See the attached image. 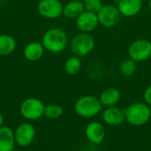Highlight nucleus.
<instances>
[{"instance_id": "4be33fe9", "label": "nucleus", "mask_w": 151, "mask_h": 151, "mask_svg": "<svg viewBox=\"0 0 151 151\" xmlns=\"http://www.w3.org/2000/svg\"><path fill=\"white\" fill-rule=\"evenodd\" d=\"M83 4L85 7V11L96 14L104 5L101 0H84Z\"/></svg>"}, {"instance_id": "dca6fc26", "label": "nucleus", "mask_w": 151, "mask_h": 151, "mask_svg": "<svg viewBox=\"0 0 151 151\" xmlns=\"http://www.w3.org/2000/svg\"><path fill=\"white\" fill-rule=\"evenodd\" d=\"M45 49L42 42H31L27 43L23 50V55L25 58L28 61H37L42 58Z\"/></svg>"}, {"instance_id": "6ab92c4d", "label": "nucleus", "mask_w": 151, "mask_h": 151, "mask_svg": "<svg viewBox=\"0 0 151 151\" xmlns=\"http://www.w3.org/2000/svg\"><path fill=\"white\" fill-rule=\"evenodd\" d=\"M136 64L137 63L130 58L123 60L119 66V71L120 74L124 77L133 76L137 70Z\"/></svg>"}, {"instance_id": "9b49d317", "label": "nucleus", "mask_w": 151, "mask_h": 151, "mask_svg": "<svg viewBox=\"0 0 151 151\" xmlns=\"http://www.w3.org/2000/svg\"><path fill=\"white\" fill-rule=\"evenodd\" d=\"M75 24L81 32L90 34L99 25L97 14L85 11L76 19Z\"/></svg>"}, {"instance_id": "4468645a", "label": "nucleus", "mask_w": 151, "mask_h": 151, "mask_svg": "<svg viewBox=\"0 0 151 151\" xmlns=\"http://www.w3.org/2000/svg\"><path fill=\"white\" fill-rule=\"evenodd\" d=\"M98 98L103 106L106 108L112 107L117 106V104L119 103L121 99V94L118 88L111 87L103 90Z\"/></svg>"}, {"instance_id": "412c9836", "label": "nucleus", "mask_w": 151, "mask_h": 151, "mask_svg": "<svg viewBox=\"0 0 151 151\" xmlns=\"http://www.w3.org/2000/svg\"><path fill=\"white\" fill-rule=\"evenodd\" d=\"M64 113L63 108L58 104H49L44 108L43 116L49 119H59Z\"/></svg>"}, {"instance_id": "6e6552de", "label": "nucleus", "mask_w": 151, "mask_h": 151, "mask_svg": "<svg viewBox=\"0 0 151 151\" xmlns=\"http://www.w3.org/2000/svg\"><path fill=\"white\" fill-rule=\"evenodd\" d=\"M120 16L118 7L112 4H104L97 12L99 24L106 28L115 27L119 23Z\"/></svg>"}, {"instance_id": "f8f14e48", "label": "nucleus", "mask_w": 151, "mask_h": 151, "mask_svg": "<svg viewBox=\"0 0 151 151\" xmlns=\"http://www.w3.org/2000/svg\"><path fill=\"white\" fill-rule=\"evenodd\" d=\"M103 121L110 127H119L126 121L124 110L118 106L107 107L102 113Z\"/></svg>"}, {"instance_id": "a211bd4d", "label": "nucleus", "mask_w": 151, "mask_h": 151, "mask_svg": "<svg viewBox=\"0 0 151 151\" xmlns=\"http://www.w3.org/2000/svg\"><path fill=\"white\" fill-rule=\"evenodd\" d=\"M15 39L6 34L0 35V56H7L12 54L16 49Z\"/></svg>"}, {"instance_id": "2eb2a0df", "label": "nucleus", "mask_w": 151, "mask_h": 151, "mask_svg": "<svg viewBox=\"0 0 151 151\" xmlns=\"http://www.w3.org/2000/svg\"><path fill=\"white\" fill-rule=\"evenodd\" d=\"M15 144L14 131L9 127H0V151H12Z\"/></svg>"}, {"instance_id": "f03ea898", "label": "nucleus", "mask_w": 151, "mask_h": 151, "mask_svg": "<svg viewBox=\"0 0 151 151\" xmlns=\"http://www.w3.org/2000/svg\"><path fill=\"white\" fill-rule=\"evenodd\" d=\"M41 42L46 50L52 53H59L65 50L68 44V37L63 29L52 27L43 34Z\"/></svg>"}, {"instance_id": "9d476101", "label": "nucleus", "mask_w": 151, "mask_h": 151, "mask_svg": "<svg viewBox=\"0 0 151 151\" xmlns=\"http://www.w3.org/2000/svg\"><path fill=\"white\" fill-rule=\"evenodd\" d=\"M106 132L104 125L98 121L88 123L85 128V136L87 140L95 145L101 144L105 139Z\"/></svg>"}, {"instance_id": "aec40b11", "label": "nucleus", "mask_w": 151, "mask_h": 151, "mask_svg": "<svg viewBox=\"0 0 151 151\" xmlns=\"http://www.w3.org/2000/svg\"><path fill=\"white\" fill-rule=\"evenodd\" d=\"M81 66H82V64H81V58L73 55V57L69 58L65 61V71L69 75H76L77 73H80V71L81 69Z\"/></svg>"}, {"instance_id": "7ed1b4c3", "label": "nucleus", "mask_w": 151, "mask_h": 151, "mask_svg": "<svg viewBox=\"0 0 151 151\" xmlns=\"http://www.w3.org/2000/svg\"><path fill=\"white\" fill-rule=\"evenodd\" d=\"M103 110V105L98 97L88 95L81 96L74 104L75 112L81 118L91 119L97 116Z\"/></svg>"}, {"instance_id": "5701e85b", "label": "nucleus", "mask_w": 151, "mask_h": 151, "mask_svg": "<svg viewBox=\"0 0 151 151\" xmlns=\"http://www.w3.org/2000/svg\"><path fill=\"white\" fill-rule=\"evenodd\" d=\"M143 98L144 102L151 107V84L145 89L143 93Z\"/></svg>"}, {"instance_id": "1a4fd4ad", "label": "nucleus", "mask_w": 151, "mask_h": 151, "mask_svg": "<svg viewBox=\"0 0 151 151\" xmlns=\"http://www.w3.org/2000/svg\"><path fill=\"white\" fill-rule=\"evenodd\" d=\"M35 128L32 124L22 123L14 131L15 142L21 148L29 146L35 138Z\"/></svg>"}, {"instance_id": "423d86ee", "label": "nucleus", "mask_w": 151, "mask_h": 151, "mask_svg": "<svg viewBox=\"0 0 151 151\" xmlns=\"http://www.w3.org/2000/svg\"><path fill=\"white\" fill-rule=\"evenodd\" d=\"M129 58L136 63L143 62L151 57V42L147 39H137L128 48Z\"/></svg>"}, {"instance_id": "39448f33", "label": "nucleus", "mask_w": 151, "mask_h": 151, "mask_svg": "<svg viewBox=\"0 0 151 151\" xmlns=\"http://www.w3.org/2000/svg\"><path fill=\"white\" fill-rule=\"evenodd\" d=\"M45 105L39 99L35 97H29L25 99L20 106V115L27 120H37L43 116Z\"/></svg>"}, {"instance_id": "ddd939ff", "label": "nucleus", "mask_w": 151, "mask_h": 151, "mask_svg": "<svg viewBox=\"0 0 151 151\" xmlns=\"http://www.w3.org/2000/svg\"><path fill=\"white\" fill-rule=\"evenodd\" d=\"M142 5V0H119L117 7L120 15L127 18H132L140 13Z\"/></svg>"}, {"instance_id": "f3484780", "label": "nucleus", "mask_w": 151, "mask_h": 151, "mask_svg": "<svg viewBox=\"0 0 151 151\" xmlns=\"http://www.w3.org/2000/svg\"><path fill=\"white\" fill-rule=\"evenodd\" d=\"M84 12V4L81 0H72L65 4L63 8V15L68 19H77Z\"/></svg>"}, {"instance_id": "b1692460", "label": "nucleus", "mask_w": 151, "mask_h": 151, "mask_svg": "<svg viewBox=\"0 0 151 151\" xmlns=\"http://www.w3.org/2000/svg\"><path fill=\"white\" fill-rule=\"evenodd\" d=\"M3 124H4V117H3V115L0 113V127H3Z\"/></svg>"}, {"instance_id": "393cba45", "label": "nucleus", "mask_w": 151, "mask_h": 151, "mask_svg": "<svg viewBox=\"0 0 151 151\" xmlns=\"http://www.w3.org/2000/svg\"><path fill=\"white\" fill-rule=\"evenodd\" d=\"M149 7H150V10L151 11V0L149 1Z\"/></svg>"}, {"instance_id": "0eeeda50", "label": "nucleus", "mask_w": 151, "mask_h": 151, "mask_svg": "<svg viewBox=\"0 0 151 151\" xmlns=\"http://www.w3.org/2000/svg\"><path fill=\"white\" fill-rule=\"evenodd\" d=\"M64 5L60 0H40L37 4L39 14L46 19H58L63 15Z\"/></svg>"}, {"instance_id": "20e7f679", "label": "nucleus", "mask_w": 151, "mask_h": 151, "mask_svg": "<svg viewBox=\"0 0 151 151\" xmlns=\"http://www.w3.org/2000/svg\"><path fill=\"white\" fill-rule=\"evenodd\" d=\"M95 45L96 40L89 33L81 32L72 39L70 42V49L74 56L81 58L92 52Z\"/></svg>"}, {"instance_id": "f257e3e1", "label": "nucleus", "mask_w": 151, "mask_h": 151, "mask_svg": "<svg viewBox=\"0 0 151 151\" xmlns=\"http://www.w3.org/2000/svg\"><path fill=\"white\" fill-rule=\"evenodd\" d=\"M124 112L126 121L133 127H142L151 119L150 106L142 102L131 104L124 110Z\"/></svg>"}]
</instances>
